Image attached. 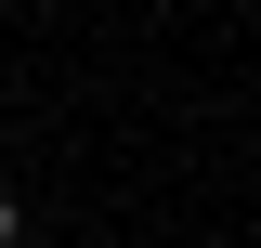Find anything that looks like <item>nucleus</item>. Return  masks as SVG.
Segmentation results:
<instances>
[{
    "label": "nucleus",
    "instance_id": "nucleus-1",
    "mask_svg": "<svg viewBox=\"0 0 261 248\" xmlns=\"http://www.w3.org/2000/svg\"><path fill=\"white\" fill-rule=\"evenodd\" d=\"M0 248H13V196H0Z\"/></svg>",
    "mask_w": 261,
    "mask_h": 248
}]
</instances>
